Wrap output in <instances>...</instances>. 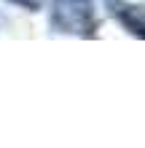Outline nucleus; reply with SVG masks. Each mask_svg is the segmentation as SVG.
I'll return each mask as SVG.
<instances>
[{"instance_id":"f257e3e1","label":"nucleus","mask_w":145,"mask_h":148,"mask_svg":"<svg viewBox=\"0 0 145 148\" xmlns=\"http://www.w3.org/2000/svg\"><path fill=\"white\" fill-rule=\"evenodd\" d=\"M48 24L59 35L91 38L99 27L94 0H51Z\"/></svg>"},{"instance_id":"f03ea898","label":"nucleus","mask_w":145,"mask_h":148,"mask_svg":"<svg viewBox=\"0 0 145 148\" xmlns=\"http://www.w3.org/2000/svg\"><path fill=\"white\" fill-rule=\"evenodd\" d=\"M110 14L121 22V27L129 32V35H137V38H145V11L140 5H129L124 0H105Z\"/></svg>"},{"instance_id":"7ed1b4c3","label":"nucleus","mask_w":145,"mask_h":148,"mask_svg":"<svg viewBox=\"0 0 145 148\" xmlns=\"http://www.w3.org/2000/svg\"><path fill=\"white\" fill-rule=\"evenodd\" d=\"M14 5H19V8H24V11H40L48 0H11Z\"/></svg>"}]
</instances>
